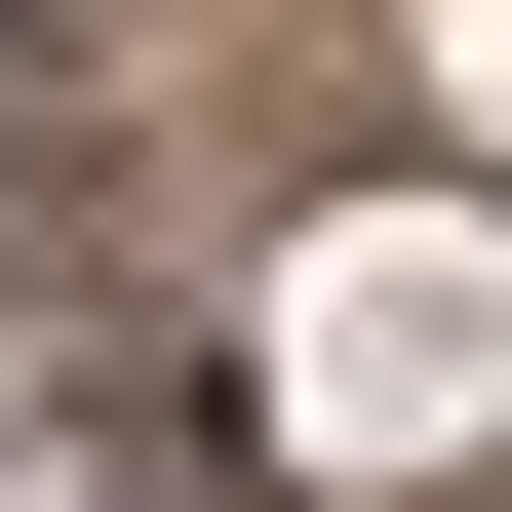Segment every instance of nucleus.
I'll list each match as a JSON object with an SVG mask.
<instances>
[{
	"label": "nucleus",
	"mask_w": 512,
	"mask_h": 512,
	"mask_svg": "<svg viewBox=\"0 0 512 512\" xmlns=\"http://www.w3.org/2000/svg\"><path fill=\"white\" fill-rule=\"evenodd\" d=\"M316 434H473V237H355L316 276Z\"/></svg>",
	"instance_id": "f257e3e1"
}]
</instances>
